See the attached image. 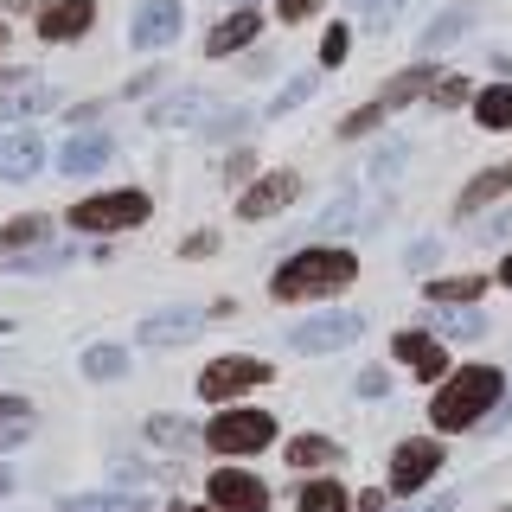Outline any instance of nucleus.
Here are the masks:
<instances>
[{
	"instance_id": "1",
	"label": "nucleus",
	"mask_w": 512,
	"mask_h": 512,
	"mask_svg": "<svg viewBox=\"0 0 512 512\" xmlns=\"http://www.w3.org/2000/svg\"><path fill=\"white\" fill-rule=\"evenodd\" d=\"M352 276H359L352 250L308 244L301 256H288L276 276H269V295H276V301H308V295H333V288H352Z\"/></svg>"
},
{
	"instance_id": "2",
	"label": "nucleus",
	"mask_w": 512,
	"mask_h": 512,
	"mask_svg": "<svg viewBox=\"0 0 512 512\" xmlns=\"http://www.w3.org/2000/svg\"><path fill=\"white\" fill-rule=\"evenodd\" d=\"M500 391H506V378L493 372V365H468V372H455L436 391L429 416H436V429H474V423H487V416L500 410Z\"/></svg>"
},
{
	"instance_id": "3",
	"label": "nucleus",
	"mask_w": 512,
	"mask_h": 512,
	"mask_svg": "<svg viewBox=\"0 0 512 512\" xmlns=\"http://www.w3.org/2000/svg\"><path fill=\"white\" fill-rule=\"evenodd\" d=\"M205 442L218 448V455H256V448L276 442V416L269 410H224L212 429H205Z\"/></svg>"
},
{
	"instance_id": "4",
	"label": "nucleus",
	"mask_w": 512,
	"mask_h": 512,
	"mask_svg": "<svg viewBox=\"0 0 512 512\" xmlns=\"http://www.w3.org/2000/svg\"><path fill=\"white\" fill-rule=\"evenodd\" d=\"M141 218H148V199H141V192H103V199L71 205L77 231H128V224H141Z\"/></svg>"
},
{
	"instance_id": "5",
	"label": "nucleus",
	"mask_w": 512,
	"mask_h": 512,
	"mask_svg": "<svg viewBox=\"0 0 512 512\" xmlns=\"http://www.w3.org/2000/svg\"><path fill=\"white\" fill-rule=\"evenodd\" d=\"M359 333H365V320H359V314H340V308H333V314H308L295 333H288V346L314 359V352H340V346H352Z\"/></svg>"
},
{
	"instance_id": "6",
	"label": "nucleus",
	"mask_w": 512,
	"mask_h": 512,
	"mask_svg": "<svg viewBox=\"0 0 512 512\" xmlns=\"http://www.w3.org/2000/svg\"><path fill=\"white\" fill-rule=\"evenodd\" d=\"M256 384H269V365L263 359H218V365H205L199 372V391L212 397H237V391H256Z\"/></svg>"
},
{
	"instance_id": "7",
	"label": "nucleus",
	"mask_w": 512,
	"mask_h": 512,
	"mask_svg": "<svg viewBox=\"0 0 512 512\" xmlns=\"http://www.w3.org/2000/svg\"><path fill=\"white\" fill-rule=\"evenodd\" d=\"M205 493H212L218 512H269V487L256 474H237V468H218Z\"/></svg>"
},
{
	"instance_id": "8",
	"label": "nucleus",
	"mask_w": 512,
	"mask_h": 512,
	"mask_svg": "<svg viewBox=\"0 0 512 512\" xmlns=\"http://www.w3.org/2000/svg\"><path fill=\"white\" fill-rule=\"evenodd\" d=\"M128 39L141 45V52H160V45L180 39V0H141L135 26H128Z\"/></svg>"
},
{
	"instance_id": "9",
	"label": "nucleus",
	"mask_w": 512,
	"mask_h": 512,
	"mask_svg": "<svg viewBox=\"0 0 512 512\" xmlns=\"http://www.w3.org/2000/svg\"><path fill=\"white\" fill-rule=\"evenodd\" d=\"M212 116H218V103L205 90H173V96H160L148 109L154 128H192V122H212Z\"/></svg>"
},
{
	"instance_id": "10",
	"label": "nucleus",
	"mask_w": 512,
	"mask_h": 512,
	"mask_svg": "<svg viewBox=\"0 0 512 512\" xmlns=\"http://www.w3.org/2000/svg\"><path fill=\"white\" fill-rule=\"evenodd\" d=\"M436 468H442V442H404L391 461V493H416Z\"/></svg>"
},
{
	"instance_id": "11",
	"label": "nucleus",
	"mask_w": 512,
	"mask_h": 512,
	"mask_svg": "<svg viewBox=\"0 0 512 512\" xmlns=\"http://www.w3.org/2000/svg\"><path fill=\"white\" fill-rule=\"evenodd\" d=\"M212 314L218 308H167V314H148V320H141V340H148V346H180L186 333H199Z\"/></svg>"
},
{
	"instance_id": "12",
	"label": "nucleus",
	"mask_w": 512,
	"mask_h": 512,
	"mask_svg": "<svg viewBox=\"0 0 512 512\" xmlns=\"http://www.w3.org/2000/svg\"><path fill=\"white\" fill-rule=\"evenodd\" d=\"M90 20H96V7H90V0H52V7L39 13V39H52V45H64V39H84Z\"/></svg>"
},
{
	"instance_id": "13",
	"label": "nucleus",
	"mask_w": 512,
	"mask_h": 512,
	"mask_svg": "<svg viewBox=\"0 0 512 512\" xmlns=\"http://www.w3.org/2000/svg\"><path fill=\"white\" fill-rule=\"evenodd\" d=\"M295 192H301V180H295V173H269V180H256V186L244 192V199H237V212H244L250 224H256V218H276L282 205L295 199Z\"/></svg>"
},
{
	"instance_id": "14",
	"label": "nucleus",
	"mask_w": 512,
	"mask_h": 512,
	"mask_svg": "<svg viewBox=\"0 0 512 512\" xmlns=\"http://www.w3.org/2000/svg\"><path fill=\"white\" fill-rule=\"evenodd\" d=\"M52 103H58V90H45L39 77H0V116H39Z\"/></svg>"
},
{
	"instance_id": "15",
	"label": "nucleus",
	"mask_w": 512,
	"mask_h": 512,
	"mask_svg": "<svg viewBox=\"0 0 512 512\" xmlns=\"http://www.w3.org/2000/svg\"><path fill=\"white\" fill-rule=\"evenodd\" d=\"M109 154H116L109 135H71L58 148V173H71V180H77V173H96V167H109Z\"/></svg>"
},
{
	"instance_id": "16",
	"label": "nucleus",
	"mask_w": 512,
	"mask_h": 512,
	"mask_svg": "<svg viewBox=\"0 0 512 512\" xmlns=\"http://www.w3.org/2000/svg\"><path fill=\"white\" fill-rule=\"evenodd\" d=\"M397 359H404L416 378H442L448 372V352L429 340V333H397Z\"/></svg>"
},
{
	"instance_id": "17",
	"label": "nucleus",
	"mask_w": 512,
	"mask_h": 512,
	"mask_svg": "<svg viewBox=\"0 0 512 512\" xmlns=\"http://www.w3.org/2000/svg\"><path fill=\"white\" fill-rule=\"evenodd\" d=\"M256 26H263V20H256L250 7H237V13H231L224 26H212V39H205V52H212V58H231V52H244V45L256 39Z\"/></svg>"
},
{
	"instance_id": "18",
	"label": "nucleus",
	"mask_w": 512,
	"mask_h": 512,
	"mask_svg": "<svg viewBox=\"0 0 512 512\" xmlns=\"http://www.w3.org/2000/svg\"><path fill=\"white\" fill-rule=\"evenodd\" d=\"M148 442H154V448H173V455H186V448L199 442V423H192V416H180V410H160V416H148Z\"/></svg>"
},
{
	"instance_id": "19",
	"label": "nucleus",
	"mask_w": 512,
	"mask_h": 512,
	"mask_svg": "<svg viewBox=\"0 0 512 512\" xmlns=\"http://www.w3.org/2000/svg\"><path fill=\"white\" fill-rule=\"evenodd\" d=\"M39 160H45L39 135H13L7 148H0V173H7V180L20 186V180H32V173H39Z\"/></svg>"
},
{
	"instance_id": "20",
	"label": "nucleus",
	"mask_w": 512,
	"mask_h": 512,
	"mask_svg": "<svg viewBox=\"0 0 512 512\" xmlns=\"http://www.w3.org/2000/svg\"><path fill=\"white\" fill-rule=\"evenodd\" d=\"M352 218H359V186H340V192H333V205L314 218L308 237H340V231H352Z\"/></svg>"
},
{
	"instance_id": "21",
	"label": "nucleus",
	"mask_w": 512,
	"mask_h": 512,
	"mask_svg": "<svg viewBox=\"0 0 512 512\" xmlns=\"http://www.w3.org/2000/svg\"><path fill=\"white\" fill-rule=\"evenodd\" d=\"M468 26H474V7H448V13H436V20L423 26V39H416V45H423V52H442V45H455Z\"/></svg>"
},
{
	"instance_id": "22",
	"label": "nucleus",
	"mask_w": 512,
	"mask_h": 512,
	"mask_svg": "<svg viewBox=\"0 0 512 512\" xmlns=\"http://www.w3.org/2000/svg\"><path fill=\"white\" fill-rule=\"evenodd\" d=\"M506 186H512V167H487V173H480V180H474V186H468V192L455 199V212H461V218H474L480 205H493V199H500Z\"/></svg>"
},
{
	"instance_id": "23",
	"label": "nucleus",
	"mask_w": 512,
	"mask_h": 512,
	"mask_svg": "<svg viewBox=\"0 0 512 512\" xmlns=\"http://www.w3.org/2000/svg\"><path fill=\"white\" fill-rule=\"evenodd\" d=\"M39 237H52V218H39V212H26V218L0 224V256H20V250L39 244Z\"/></svg>"
},
{
	"instance_id": "24",
	"label": "nucleus",
	"mask_w": 512,
	"mask_h": 512,
	"mask_svg": "<svg viewBox=\"0 0 512 512\" xmlns=\"http://www.w3.org/2000/svg\"><path fill=\"white\" fill-rule=\"evenodd\" d=\"M429 84H436V71H429V64H410V71H397L391 84H384V96H378V103H384V109H404L410 96H423Z\"/></svg>"
},
{
	"instance_id": "25",
	"label": "nucleus",
	"mask_w": 512,
	"mask_h": 512,
	"mask_svg": "<svg viewBox=\"0 0 512 512\" xmlns=\"http://www.w3.org/2000/svg\"><path fill=\"white\" fill-rule=\"evenodd\" d=\"M474 116H480V128H512V84L480 90L474 96Z\"/></svg>"
},
{
	"instance_id": "26",
	"label": "nucleus",
	"mask_w": 512,
	"mask_h": 512,
	"mask_svg": "<svg viewBox=\"0 0 512 512\" xmlns=\"http://www.w3.org/2000/svg\"><path fill=\"white\" fill-rule=\"evenodd\" d=\"M288 461H295V468H333V461H340V442L301 436V442H288Z\"/></svg>"
},
{
	"instance_id": "27",
	"label": "nucleus",
	"mask_w": 512,
	"mask_h": 512,
	"mask_svg": "<svg viewBox=\"0 0 512 512\" xmlns=\"http://www.w3.org/2000/svg\"><path fill=\"white\" fill-rule=\"evenodd\" d=\"M301 512H346V487L340 480H308L301 487Z\"/></svg>"
},
{
	"instance_id": "28",
	"label": "nucleus",
	"mask_w": 512,
	"mask_h": 512,
	"mask_svg": "<svg viewBox=\"0 0 512 512\" xmlns=\"http://www.w3.org/2000/svg\"><path fill=\"white\" fill-rule=\"evenodd\" d=\"M480 288H487L480 276H448V282H429L423 295H429V301H468V308H474V301H480Z\"/></svg>"
},
{
	"instance_id": "29",
	"label": "nucleus",
	"mask_w": 512,
	"mask_h": 512,
	"mask_svg": "<svg viewBox=\"0 0 512 512\" xmlns=\"http://www.w3.org/2000/svg\"><path fill=\"white\" fill-rule=\"evenodd\" d=\"M436 333H448V340H480V333H487V320H480V308H461V314H436Z\"/></svg>"
},
{
	"instance_id": "30",
	"label": "nucleus",
	"mask_w": 512,
	"mask_h": 512,
	"mask_svg": "<svg viewBox=\"0 0 512 512\" xmlns=\"http://www.w3.org/2000/svg\"><path fill=\"white\" fill-rule=\"evenodd\" d=\"M84 372H90V378H122V372H128V352H122V346H90V352H84Z\"/></svg>"
},
{
	"instance_id": "31",
	"label": "nucleus",
	"mask_w": 512,
	"mask_h": 512,
	"mask_svg": "<svg viewBox=\"0 0 512 512\" xmlns=\"http://www.w3.org/2000/svg\"><path fill=\"white\" fill-rule=\"evenodd\" d=\"M384 116H391L384 103H365V109H352V116L340 122V135H346V141H359V135H372V128H378Z\"/></svg>"
},
{
	"instance_id": "32",
	"label": "nucleus",
	"mask_w": 512,
	"mask_h": 512,
	"mask_svg": "<svg viewBox=\"0 0 512 512\" xmlns=\"http://www.w3.org/2000/svg\"><path fill=\"white\" fill-rule=\"evenodd\" d=\"M314 84H320V77H295V84H288L282 96H269V116H288L295 103H308V96H314Z\"/></svg>"
},
{
	"instance_id": "33",
	"label": "nucleus",
	"mask_w": 512,
	"mask_h": 512,
	"mask_svg": "<svg viewBox=\"0 0 512 512\" xmlns=\"http://www.w3.org/2000/svg\"><path fill=\"white\" fill-rule=\"evenodd\" d=\"M13 269H64L71 263V250H20V256H7Z\"/></svg>"
},
{
	"instance_id": "34",
	"label": "nucleus",
	"mask_w": 512,
	"mask_h": 512,
	"mask_svg": "<svg viewBox=\"0 0 512 512\" xmlns=\"http://www.w3.org/2000/svg\"><path fill=\"white\" fill-rule=\"evenodd\" d=\"M404 160H410V148H404V141H391V148H378V160H372V186H384V180H391L397 167H404Z\"/></svg>"
},
{
	"instance_id": "35",
	"label": "nucleus",
	"mask_w": 512,
	"mask_h": 512,
	"mask_svg": "<svg viewBox=\"0 0 512 512\" xmlns=\"http://www.w3.org/2000/svg\"><path fill=\"white\" fill-rule=\"evenodd\" d=\"M429 96H436L442 109H455V103H468V77H436L429 84Z\"/></svg>"
},
{
	"instance_id": "36",
	"label": "nucleus",
	"mask_w": 512,
	"mask_h": 512,
	"mask_svg": "<svg viewBox=\"0 0 512 512\" xmlns=\"http://www.w3.org/2000/svg\"><path fill=\"white\" fill-rule=\"evenodd\" d=\"M352 391H359V397H384V391H391V372H378V365H365Z\"/></svg>"
},
{
	"instance_id": "37",
	"label": "nucleus",
	"mask_w": 512,
	"mask_h": 512,
	"mask_svg": "<svg viewBox=\"0 0 512 512\" xmlns=\"http://www.w3.org/2000/svg\"><path fill=\"white\" fill-rule=\"evenodd\" d=\"M340 58H346V26H333L327 45H320V64H340Z\"/></svg>"
},
{
	"instance_id": "38",
	"label": "nucleus",
	"mask_w": 512,
	"mask_h": 512,
	"mask_svg": "<svg viewBox=\"0 0 512 512\" xmlns=\"http://www.w3.org/2000/svg\"><path fill=\"white\" fill-rule=\"evenodd\" d=\"M500 237H512V212H506V218H493V224H487V231H480V237H474V244H500Z\"/></svg>"
},
{
	"instance_id": "39",
	"label": "nucleus",
	"mask_w": 512,
	"mask_h": 512,
	"mask_svg": "<svg viewBox=\"0 0 512 512\" xmlns=\"http://www.w3.org/2000/svg\"><path fill=\"white\" fill-rule=\"evenodd\" d=\"M404 263H410V269H429V263H436V244H410Z\"/></svg>"
},
{
	"instance_id": "40",
	"label": "nucleus",
	"mask_w": 512,
	"mask_h": 512,
	"mask_svg": "<svg viewBox=\"0 0 512 512\" xmlns=\"http://www.w3.org/2000/svg\"><path fill=\"white\" fill-rule=\"evenodd\" d=\"M314 7H320V0H282V7H276V13H282V20H308V13H314Z\"/></svg>"
},
{
	"instance_id": "41",
	"label": "nucleus",
	"mask_w": 512,
	"mask_h": 512,
	"mask_svg": "<svg viewBox=\"0 0 512 512\" xmlns=\"http://www.w3.org/2000/svg\"><path fill=\"white\" fill-rule=\"evenodd\" d=\"M0 423H26V404H20V397L0 391Z\"/></svg>"
},
{
	"instance_id": "42",
	"label": "nucleus",
	"mask_w": 512,
	"mask_h": 512,
	"mask_svg": "<svg viewBox=\"0 0 512 512\" xmlns=\"http://www.w3.org/2000/svg\"><path fill=\"white\" fill-rule=\"evenodd\" d=\"M218 250V237L212 231H199V237H186V256H212Z\"/></svg>"
},
{
	"instance_id": "43",
	"label": "nucleus",
	"mask_w": 512,
	"mask_h": 512,
	"mask_svg": "<svg viewBox=\"0 0 512 512\" xmlns=\"http://www.w3.org/2000/svg\"><path fill=\"white\" fill-rule=\"evenodd\" d=\"M13 442H26V423H7V429H0V448H13Z\"/></svg>"
},
{
	"instance_id": "44",
	"label": "nucleus",
	"mask_w": 512,
	"mask_h": 512,
	"mask_svg": "<svg viewBox=\"0 0 512 512\" xmlns=\"http://www.w3.org/2000/svg\"><path fill=\"white\" fill-rule=\"evenodd\" d=\"M448 506H455V493H442V500H429L423 512H448Z\"/></svg>"
},
{
	"instance_id": "45",
	"label": "nucleus",
	"mask_w": 512,
	"mask_h": 512,
	"mask_svg": "<svg viewBox=\"0 0 512 512\" xmlns=\"http://www.w3.org/2000/svg\"><path fill=\"white\" fill-rule=\"evenodd\" d=\"M359 512H384V500H378V493H365V500H359Z\"/></svg>"
},
{
	"instance_id": "46",
	"label": "nucleus",
	"mask_w": 512,
	"mask_h": 512,
	"mask_svg": "<svg viewBox=\"0 0 512 512\" xmlns=\"http://www.w3.org/2000/svg\"><path fill=\"white\" fill-rule=\"evenodd\" d=\"M7 493H13V468H0V500H7Z\"/></svg>"
},
{
	"instance_id": "47",
	"label": "nucleus",
	"mask_w": 512,
	"mask_h": 512,
	"mask_svg": "<svg viewBox=\"0 0 512 512\" xmlns=\"http://www.w3.org/2000/svg\"><path fill=\"white\" fill-rule=\"evenodd\" d=\"M500 282H506V288H512V256H506V263H500Z\"/></svg>"
},
{
	"instance_id": "48",
	"label": "nucleus",
	"mask_w": 512,
	"mask_h": 512,
	"mask_svg": "<svg viewBox=\"0 0 512 512\" xmlns=\"http://www.w3.org/2000/svg\"><path fill=\"white\" fill-rule=\"evenodd\" d=\"M0 45H7V26H0Z\"/></svg>"
},
{
	"instance_id": "49",
	"label": "nucleus",
	"mask_w": 512,
	"mask_h": 512,
	"mask_svg": "<svg viewBox=\"0 0 512 512\" xmlns=\"http://www.w3.org/2000/svg\"><path fill=\"white\" fill-rule=\"evenodd\" d=\"M0 333H13V327H7V320H0Z\"/></svg>"
},
{
	"instance_id": "50",
	"label": "nucleus",
	"mask_w": 512,
	"mask_h": 512,
	"mask_svg": "<svg viewBox=\"0 0 512 512\" xmlns=\"http://www.w3.org/2000/svg\"><path fill=\"white\" fill-rule=\"evenodd\" d=\"M205 512H218V506H205Z\"/></svg>"
},
{
	"instance_id": "51",
	"label": "nucleus",
	"mask_w": 512,
	"mask_h": 512,
	"mask_svg": "<svg viewBox=\"0 0 512 512\" xmlns=\"http://www.w3.org/2000/svg\"><path fill=\"white\" fill-rule=\"evenodd\" d=\"M500 512H512V506H500Z\"/></svg>"
},
{
	"instance_id": "52",
	"label": "nucleus",
	"mask_w": 512,
	"mask_h": 512,
	"mask_svg": "<svg viewBox=\"0 0 512 512\" xmlns=\"http://www.w3.org/2000/svg\"><path fill=\"white\" fill-rule=\"evenodd\" d=\"M244 7H250V0H244Z\"/></svg>"
}]
</instances>
